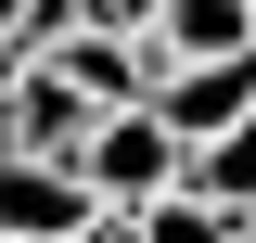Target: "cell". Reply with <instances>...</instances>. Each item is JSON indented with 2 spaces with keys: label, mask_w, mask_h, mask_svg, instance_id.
Returning a JSON list of instances; mask_svg holds the SVG:
<instances>
[{
  "label": "cell",
  "mask_w": 256,
  "mask_h": 243,
  "mask_svg": "<svg viewBox=\"0 0 256 243\" xmlns=\"http://www.w3.org/2000/svg\"><path fill=\"white\" fill-rule=\"evenodd\" d=\"M166 0H77V26H154Z\"/></svg>",
  "instance_id": "cell-7"
},
{
  "label": "cell",
  "mask_w": 256,
  "mask_h": 243,
  "mask_svg": "<svg viewBox=\"0 0 256 243\" xmlns=\"http://www.w3.org/2000/svg\"><path fill=\"white\" fill-rule=\"evenodd\" d=\"M0 102H13V154H77V128L102 116V102L77 90L52 52H26V64H13V77H0Z\"/></svg>",
  "instance_id": "cell-4"
},
{
  "label": "cell",
  "mask_w": 256,
  "mask_h": 243,
  "mask_svg": "<svg viewBox=\"0 0 256 243\" xmlns=\"http://www.w3.org/2000/svg\"><path fill=\"white\" fill-rule=\"evenodd\" d=\"M141 102H154V116L180 128V141H205V128L256 116V52H180V64H166V77H154Z\"/></svg>",
  "instance_id": "cell-3"
},
{
  "label": "cell",
  "mask_w": 256,
  "mask_h": 243,
  "mask_svg": "<svg viewBox=\"0 0 256 243\" xmlns=\"http://www.w3.org/2000/svg\"><path fill=\"white\" fill-rule=\"evenodd\" d=\"M77 180H90V205L116 218V205H154L166 180H180V128L154 116V102H102L90 128H77V154H64Z\"/></svg>",
  "instance_id": "cell-1"
},
{
  "label": "cell",
  "mask_w": 256,
  "mask_h": 243,
  "mask_svg": "<svg viewBox=\"0 0 256 243\" xmlns=\"http://www.w3.org/2000/svg\"><path fill=\"white\" fill-rule=\"evenodd\" d=\"M154 38H166V64L180 52H256V0H166Z\"/></svg>",
  "instance_id": "cell-6"
},
{
  "label": "cell",
  "mask_w": 256,
  "mask_h": 243,
  "mask_svg": "<svg viewBox=\"0 0 256 243\" xmlns=\"http://www.w3.org/2000/svg\"><path fill=\"white\" fill-rule=\"evenodd\" d=\"M13 64H26V52H13V26H0V77H13Z\"/></svg>",
  "instance_id": "cell-8"
},
{
  "label": "cell",
  "mask_w": 256,
  "mask_h": 243,
  "mask_svg": "<svg viewBox=\"0 0 256 243\" xmlns=\"http://www.w3.org/2000/svg\"><path fill=\"white\" fill-rule=\"evenodd\" d=\"M180 192H192V205H218V218H244V205H256V116L180 141Z\"/></svg>",
  "instance_id": "cell-5"
},
{
  "label": "cell",
  "mask_w": 256,
  "mask_h": 243,
  "mask_svg": "<svg viewBox=\"0 0 256 243\" xmlns=\"http://www.w3.org/2000/svg\"><path fill=\"white\" fill-rule=\"evenodd\" d=\"M77 230H102L90 180L64 154H13L0 141V243H77Z\"/></svg>",
  "instance_id": "cell-2"
}]
</instances>
